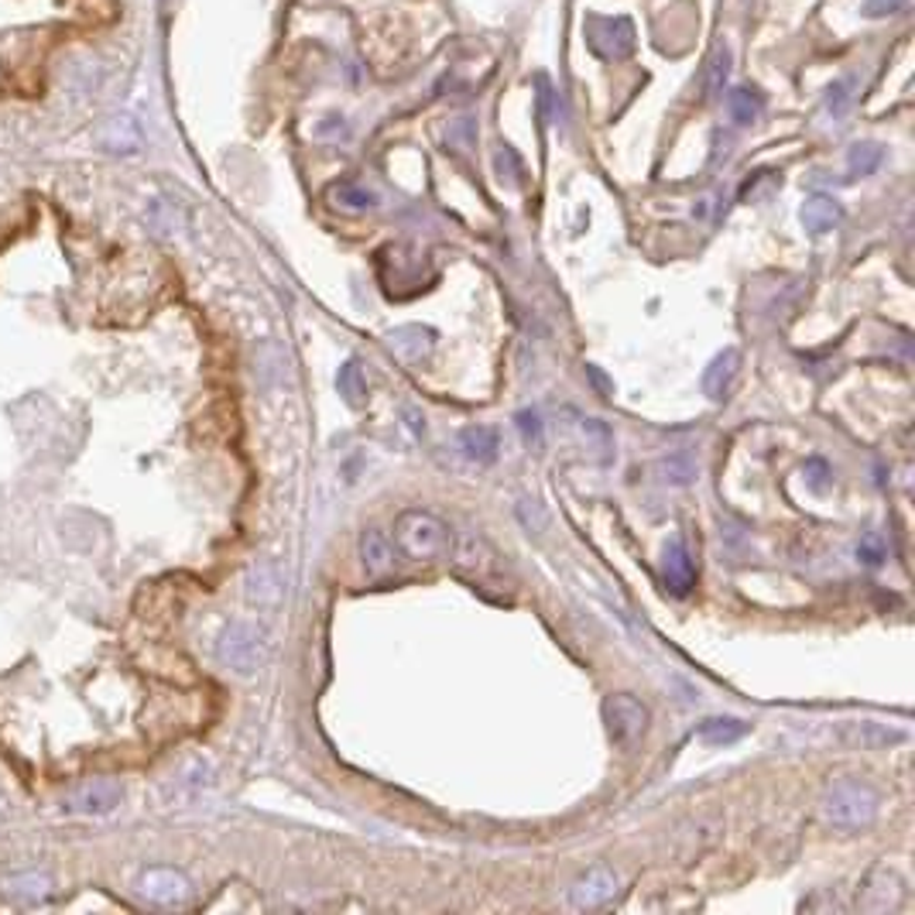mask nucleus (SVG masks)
Segmentation results:
<instances>
[{"label": "nucleus", "mask_w": 915, "mask_h": 915, "mask_svg": "<svg viewBox=\"0 0 915 915\" xmlns=\"http://www.w3.org/2000/svg\"><path fill=\"white\" fill-rule=\"evenodd\" d=\"M648 707L638 700V697H631V692H614V697L604 700V723H607V734L617 747H635L645 731H648Z\"/></svg>", "instance_id": "20e7f679"}, {"label": "nucleus", "mask_w": 915, "mask_h": 915, "mask_svg": "<svg viewBox=\"0 0 915 915\" xmlns=\"http://www.w3.org/2000/svg\"><path fill=\"white\" fill-rule=\"evenodd\" d=\"M100 141H104V148H110L117 154H131V151L141 148V131H138V123L131 117H114L104 128Z\"/></svg>", "instance_id": "aec40b11"}, {"label": "nucleus", "mask_w": 915, "mask_h": 915, "mask_svg": "<svg viewBox=\"0 0 915 915\" xmlns=\"http://www.w3.org/2000/svg\"><path fill=\"white\" fill-rule=\"evenodd\" d=\"M405 419H408V429H412L416 435H422V432H426V419L416 412V408H405Z\"/></svg>", "instance_id": "72a5a7b5"}, {"label": "nucleus", "mask_w": 915, "mask_h": 915, "mask_svg": "<svg viewBox=\"0 0 915 915\" xmlns=\"http://www.w3.org/2000/svg\"><path fill=\"white\" fill-rule=\"evenodd\" d=\"M0 816H4V803H0Z\"/></svg>", "instance_id": "f704fd0d"}, {"label": "nucleus", "mask_w": 915, "mask_h": 915, "mask_svg": "<svg viewBox=\"0 0 915 915\" xmlns=\"http://www.w3.org/2000/svg\"><path fill=\"white\" fill-rule=\"evenodd\" d=\"M731 66H734V58H731L728 49H717L710 55V66H707V76H703V97L707 100H713L723 93V86H728V79H731Z\"/></svg>", "instance_id": "b1692460"}, {"label": "nucleus", "mask_w": 915, "mask_h": 915, "mask_svg": "<svg viewBox=\"0 0 915 915\" xmlns=\"http://www.w3.org/2000/svg\"><path fill=\"white\" fill-rule=\"evenodd\" d=\"M518 426L525 432V443H539V439H542V426H539V416H535V412H521Z\"/></svg>", "instance_id": "2f4dec72"}, {"label": "nucleus", "mask_w": 915, "mask_h": 915, "mask_svg": "<svg viewBox=\"0 0 915 915\" xmlns=\"http://www.w3.org/2000/svg\"><path fill=\"white\" fill-rule=\"evenodd\" d=\"M497 450H500V439H497V429H491V426H470L460 432V453L470 463L487 466L497 460Z\"/></svg>", "instance_id": "f3484780"}, {"label": "nucleus", "mask_w": 915, "mask_h": 915, "mask_svg": "<svg viewBox=\"0 0 915 915\" xmlns=\"http://www.w3.org/2000/svg\"><path fill=\"white\" fill-rule=\"evenodd\" d=\"M728 107H731V120L738 123V128H751V123L758 120L765 100H762V93L754 89V86H738V89H731Z\"/></svg>", "instance_id": "412c9836"}, {"label": "nucleus", "mask_w": 915, "mask_h": 915, "mask_svg": "<svg viewBox=\"0 0 915 915\" xmlns=\"http://www.w3.org/2000/svg\"><path fill=\"white\" fill-rule=\"evenodd\" d=\"M281 596H286V580H281L278 566L274 562H255L247 573V601L261 607V611H274L281 604Z\"/></svg>", "instance_id": "1a4fd4ad"}, {"label": "nucleus", "mask_w": 915, "mask_h": 915, "mask_svg": "<svg viewBox=\"0 0 915 915\" xmlns=\"http://www.w3.org/2000/svg\"><path fill=\"white\" fill-rule=\"evenodd\" d=\"M138 892H141V898H148L151 905H162V908H179L193 898V885H189V878L175 868H148L138 878Z\"/></svg>", "instance_id": "423d86ee"}, {"label": "nucleus", "mask_w": 915, "mask_h": 915, "mask_svg": "<svg viewBox=\"0 0 915 915\" xmlns=\"http://www.w3.org/2000/svg\"><path fill=\"white\" fill-rule=\"evenodd\" d=\"M661 583L672 596H686L697 583V566H692V556L686 549L682 539H672L666 546V559H661Z\"/></svg>", "instance_id": "9d476101"}, {"label": "nucleus", "mask_w": 915, "mask_h": 915, "mask_svg": "<svg viewBox=\"0 0 915 915\" xmlns=\"http://www.w3.org/2000/svg\"><path fill=\"white\" fill-rule=\"evenodd\" d=\"M123 799V788L114 778H93L62 799V809L69 816H110Z\"/></svg>", "instance_id": "39448f33"}, {"label": "nucleus", "mask_w": 915, "mask_h": 915, "mask_svg": "<svg viewBox=\"0 0 915 915\" xmlns=\"http://www.w3.org/2000/svg\"><path fill=\"white\" fill-rule=\"evenodd\" d=\"M586 42L601 58H627L635 49V28L627 18H590Z\"/></svg>", "instance_id": "0eeeda50"}, {"label": "nucleus", "mask_w": 915, "mask_h": 915, "mask_svg": "<svg viewBox=\"0 0 915 915\" xmlns=\"http://www.w3.org/2000/svg\"><path fill=\"white\" fill-rule=\"evenodd\" d=\"M0 892L11 895L14 902H28V905H39L45 898L55 895V881L42 871H14L0 881Z\"/></svg>", "instance_id": "4468645a"}, {"label": "nucleus", "mask_w": 915, "mask_h": 915, "mask_svg": "<svg viewBox=\"0 0 915 915\" xmlns=\"http://www.w3.org/2000/svg\"><path fill=\"white\" fill-rule=\"evenodd\" d=\"M614 892H617V878H614V871H607V868H593V871H586L583 878H577L573 885H570V905H573V908H596V905L611 902Z\"/></svg>", "instance_id": "9b49d317"}, {"label": "nucleus", "mask_w": 915, "mask_h": 915, "mask_svg": "<svg viewBox=\"0 0 915 915\" xmlns=\"http://www.w3.org/2000/svg\"><path fill=\"white\" fill-rule=\"evenodd\" d=\"M336 391L343 395V401L351 408H360L367 401V381H364V370L357 360H346L336 374Z\"/></svg>", "instance_id": "5701e85b"}, {"label": "nucleus", "mask_w": 915, "mask_h": 915, "mask_svg": "<svg viewBox=\"0 0 915 915\" xmlns=\"http://www.w3.org/2000/svg\"><path fill=\"white\" fill-rule=\"evenodd\" d=\"M473 138H477V128H473V120L470 117H460L450 123V131H446V144L453 151H466L473 144Z\"/></svg>", "instance_id": "cd10ccee"}, {"label": "nucleus", "mask_w": 915, "mask_h": 915, "mask_svg": "<svg viewBox=\"0 0 915 915\" xmlns=\"http://www.w3.org/2000/svg\"><path fill=\"white\" fill-rule=\"evenodd\" d=\"M799 216H803V227H806L809 234H830L833 227H840L843 206H840L833 196H827V193H812V196L803 203Z\"/></svg>", "instance_id": "2eb2a0df"}, {"label": "nucleus", "mask_w": 915, "mask_h": 915, "mask_svg": "<svg viewBox=\"0 0 915 915\" xmlns=\"http://www.w3.org/2000/svg\"><path fill=\"white\" fill-rule=\"evenodd\" d=\"M854 89H858V79L847 76V79H837L830 89H827V114L830 117H843L850 100H854Z\"/></svg>", "instance_id": "a878e982"}, {"label": "nucleus", "mask_w": 915, "mask_h": 915, "mask_svg": "<svg viewBox=\"0 0 915 915\" xmlns=\"http://www.w3.org/2000/svg\"><path fill=\"white\" fill-rule=\"evenodd\" d=\"M209 765L206 762H189L182 772H179V778H175V785L182 788V796H196L200 788H206L209 785Z\"/></svg>", "instance_id": "bb28decb"}, {"label": "nucleus", "mask_w": 915, "mask_h": 915, "mask_svg": "<svg viewBox=\"0 0 915 915\" xmlns=\"http://www.w3.org/2000/svg\"><path fill=\"white\" fill-rule=\"evenodd\" d=\"M905 4H908V0H864V14L868 18H892Z\"/></svg>", "instance_id": "c756f323"}, {"label": "nucleus", "mask_w": 915, "mask_h": 915, "mask_svg": "<svg viewBox=\"0 0 915 915\" xmlns=\"http://www.w3.org/2000/svg\"><path fill=\"white\" fill-rule=\"evenodd\" d=\"M661 473H666L661 481H669V484H689L692 477H697V470H692V463H686V460L661 463Z\"/></svg>", "instance_id": "c85d7f7f"}, {"label": "nucleus", "mask_w": 915, "mask_h": 915, "mask_svg": "<svg viewBox=\"0 0 915 915\" xmlns=\"http://www.w3.org/2000/svg\"><path fill=\"white\" fill-rule=\"evenodd\" d=\"M881 162H885V148H881L878 141H858V144H850V151H847V165H850V175L854 179L874 175L881 169Z\"/></svg>", "instance_id": "4be33fe9"}, {"label": "nucleus", "mask_w": 915, "mask_h": 915, "mask_svg": "<svg viewBox=\"0 0 915 915\" xmlns=\"http://www.w3.org/2000/svg\"><path fill=\"white\" fill-rule=\"evenodd\" d=\"M902 895H905L902 878H898L895 871H889V868H878V871L868 874L864 889H861V895H858V905H861L864 912L881 915V912L895 908V905L902 902Z\"/></svg>", "instance_id": "6e6552de"}, {"label": "nucleus", "mask_w": 915, "mask_h": 915, "mask_svg": "<svg viewBox=\"0 0 915 915\" xmlns=\"http://www.w3.org/2000/svg\"><path fill=\"white\" fill-rule=\"evenodd\" d=\"M360 562L370 580H385L395 573V542L388 539V531L381 528H367L360 535Z\"/></svg>", "instance_id": "f8f14e48"}, {"label": "nucleus", "mask_w": 915, "mask_h": 915, "mask_svg": "<svg viewBox=\"0 0 915 915\" xmlns=\"http://www.w3.org/2000/svg\"><path fill=\"white\" fill-rule=\"evenodd\" d=\"M395 542L398 549L416 559V562H435L443 559L453 546V535H450V525L432 515V512H422V508H412L398 515L395 521Z\"/></svg>", "instance_id": "f257e3e1"}, {"label": "nucleus", "mask_w": 915, "mask_h": 915, "mask_svg": "<svg viewBox=\"0 0 915 915\" xmlns=\"http://www.w3.org/2000/svg\"><path fill=\"white\" fill-rule=\"evenodd\" d=\"M535 89H539V110H542V117H552V86H549V79L539 76Z\"/></svg>", "instance_id": "473e14b6"}, {"label": "nucleus", "mask_w": 915, "mask_h": 915, "mask_svg": "<svg viewBox=\"0 0 915 915\" xmlns=\"http://www.w3.org/2000/svg\"><path fill=\"white\" fill-rule=\"evenodd\" d=\"M385 343L401 364H422L432 354L435 333L426 330V326H398L385 336Z\"/></svg>", "instance_id": "ddd939ff"}, {"label": "nucleus", "mask_w": 915, "mask_h": 915, "mask_svg": "<svg viewBox=\"0 0 915 915\" xmlns=\"http://www.w3.org/2000/svg\"><path fill=\"white\" fill-rule=\"evenodd\" d=\"M333 200H336V206L357 209V213L377 206V193H374V189H367V185H360V182H340L333 189Z\"/></svg>", "instance_id": "393cba45"}, {"label": "nucleus", "mask_w": 915, "mask_h": 915, "mask_svg": "<svg viewBox=\"0 0 915 915\" xmlns=\"http://www.w3.org/2000/svg\"><path fill=\"white\" fill-rule=\"evenodd\" d=\"M878 793L861 778H837L824 793V816L827 824L843 830H864L878 819Z\"/></svg>", "instance_id": "f03ea898"}, {"label": "nucleus", "mask_w": 915, "mask_h": 915, "mask_svg": "<svg viewBox=\"0 0 915 915\" xmlns=\"http://www.w3.org/2000/svg\"><path fill=\"white\" fill-rule=\"evenodd\" d=\"M219 661L237 672V676H255L265 661V631L250 621H234L224 627V635L216 642Z\"/></svg>", "instance_id": "7ed1b4c3"}, {"label": "nucleus", "mask_w": 915, "mask_h": 915, "mask_svg": "<svg viewBox=\"0 0 915 915\" xmlns=\"http://www.w3.org/2000/svg\"><path fill=\"white\" fill-rule=\"evenodd\" d=\"M456 546H460V549H456L460 570H477V573H491V570H494V552L487 549V542L481 539V535L463 531Z\"/></svg>", "instance_id": "a211bd4d"}, {"label": "nucleus", "mask_w": 915, "mask_h": 915, "mask_svg": "<svg viewBox=\"0 0 915 915\" xmlns=\"http://www.w3.org/2000/svg\"><path fill=\"white\" fill-rule=\"evenodd\" d=\"M700 741L710 744V747H723V744H734L747 734V723L738 720V717H710L700 723Z\"/></svg>", "instance_id": "6ab92c4d"}, {"label": "nucleus", "mask_w": 915, "mask_h": 915, "mask_svg": "<svg viewBox=\"0 0 915 915\" xmlns=\"http://www.w3.org/2000/svg\"><path fill=\"white\" fill-rule=\"evenodd\" d=\"M858 556H861L868 566H878L881 559H885V549H881V539H878V535H868V539L858 546Z\"/></svg>", "instance_id": "7c9ffc66"}, {"label": "nucleus", "mask_w": 915, "mask_h": 915, "mask_svg": "<svg viewBox=\"0 0 915 915\" xmlns=\"http://www.w3.org/2000/svg\"><path fill=\"white\" fill-rule=\"evenodd\" d=\"M738 364H741V354L734 351V346H728V351H720L710 367L703 370V391L707 398L720 401V398H728L731 385H734V377H738Z\"/></svg>", "instance_id": "dca6fc26"}]
</instances>
